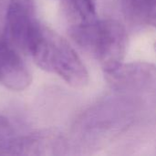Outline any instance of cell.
Instances as JSON below:
<instances>
[{
    "mask_svg": "<svg viewBox=\"0 0 156 156\" xmlns=\"http://www.w3.org/2000/svg\"><path fill=\"white\" fill-rule=\"evenodd\" d=\"M15 130L9 120L0 113V147L14 137Z\"/></svg>",
    "mask_w": 156,
    "mask_h": 156,
    "instance_id": "9",
    "label": "cell"
},
{
    "mask_svg": "<svg viewBox=\"0 0 156 156\" xmlns=\"http://www.w3.org/2000/svg\"><path fill=\"white\" fill-rule=\"evenodd\" d=\"M154 50L156 51V42H155V44H154Z\"/></svg>",
    "mask_w": 156,
    "mask_h": 156,
    "instance_id": "12",
    "label": "cell"
},
{
    "mask_svg": "<svg viewBox=\"0 0 156 156\" xmlns=\"http://www.w3.org/2000/svg\"><path fill=\"white\" fill-rule=\"evenodd\" d=\"M105 75L112 87L119 91L156 95V66L152 64L122 63Z\"/></svg>",
    "mask_w": 156,
    "mask_h": 156,
    "instance_id": "4",
    "label": "cell"
},
{
    "mask_svg": "<svg viewBox=\"0 0 156 156\" xmlns=\"http://www.w3.org/2000/svg\"><path fill=\"white\" fill-rule=\"evenodd\" d=\"M128 45L125 27L117 20L98 21L90 54L100 62L104 72H110L122 64Z\"/></svg>",
    "mask_w": 156,
    "mask_h": 156,
    "instance_id": "2",
    "label": "cell"
},
{
    "mask_svg": "<svg viewBox=\"0 0 156 156\" xmlns=\"http://www.w3.org/2000/svg\"><path fill=\"white\" fill-rule=\"evenodd\" d=\"M31 82V72L17 49L0 40V84L11 90L22 91Z\"/></svg>",
    "mask_w": 156,
    "mask_h": 156,
    "instance_id": "6",
    "label": "cell"
},
{
    "mask_svg": "<svg viewBox=\"0 0 156 156\" xmlns=\"http://www.w3.org/2000/svg\"><path fill=\"white\" fill-rule=\"evenodd\" d=\"M122 12L132 24H148V19L156 7V0H121Z\"/></svg>",
    "mask_w": 156,
    "mask_h": 156,
    "instance_id": "8",
    "label": "cell"
},
{
    "mask_svg": "<svg viewBox=\"0 0 156 156\" xmlns=\"http://www.w3.org/2000/svg\"><path fill=\"white\" fill-rule=\"evenodd\" d=\"M60 10L69 35L98 21L95 0H61Z\"/></svg>",
    "mask_w": 156,
    "mask_h": 156,
    "instance_id": "7",
    "label": "cell"
},
{
    "mask_svg": "<svg viewBox=\"0 0 156 156\" xmlns=\"http://www.w3.org/2000/svg\"><path fill=\"white\" fill-rule=\"evenodd\" d=\"M148 24L151 25V26L156 27V8L154 10L152 15L150 16V17L148 19Z\"/></svg>",
    "mask_w": 156,
    "mask_h": 156,
    "instance_id": "11",
    "label": "cell"
},
{
    "mask_svg": "<svg viewBox=\"0 0 156 156\" xmlns=\"http://www.w3.org/2000/svg\"><path fill=\"white\" fill-rule=\"evenodd\" d=\"M10 0H0V21L5 20V13L8 8Z\"/></svg>",
    "mask_w": 156,
    "mask_h": 156,
    "instance_id": "10",
    "label": "cell"
},
{
    "mask_svg": "<svg viewBox=\"0 0 156 156\" xmlns=\"http://www.w3.org/2000/svg\"><path fill=\"white\" fill-rule=\"evenodd\" d=\"M43 70L55 74L74 88L89 82L88 70L70 44L60 35L39 22L27 49Z\"/></svg>",
    "mask_w": 156,
    "mask_h": 156,
    "instance_id": "1",
    "label": "cell"
},
{
    "mask_svg": "<svg viewBox=\"0 0 156 156\" xmlns=\"http://www.w3.org/2000/svg\"><path fill=\"white\" fill-rule=\"evenodd\" d=\"M6 42L27 52L29 40L39 21L36 17L34 0H10L5 16Z\"/></svg>",
    "mask_w": 156,
    "mask_h": 156,
    "instance_id": "3",
    "label": "cell"
},
{
    "mask_svg": "<svg viewBox=\"0 0 156 156\" xmlns=\"http://www.w3.org/2000/svg\"><path fill=\"white\" fill-rule=\"evenodd\" d=\"M66 149L67 143L61 134L52 131H41L11 138L0 147V154L55 155L64 154Z\"/></svg>",
    "mask_w": 156,
    "mask_h": 156,
    "instance_id": "5",
    "label": "cell"
}]
</instances>
